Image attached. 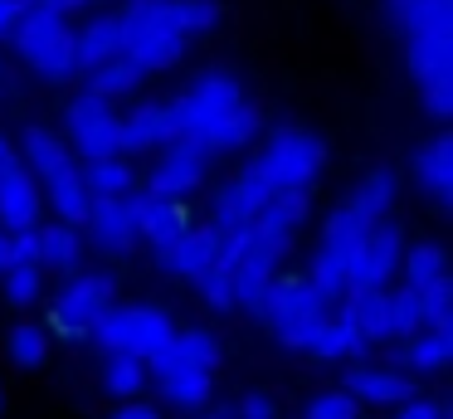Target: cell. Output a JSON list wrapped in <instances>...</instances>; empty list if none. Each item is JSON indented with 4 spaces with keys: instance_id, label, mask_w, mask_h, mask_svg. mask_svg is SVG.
<instances>
[{
    "instance_id": "6da1fadb",
    "label": "cell",
    "mask_w": 453,
    "mask_h": 419,
    "mask_svg": "<svg viewBox=\"0 0 453 419\" xmlns=\"http://www.w3.org/2000/svg\"><path fill=\"white\" fill-rule=\"evenodd\" d=\"M244 171L264 185L268 195L278 190H312L326 171V142L312 127H278L264 142V151H254L244 161Z\"/></svg>"
},
{
    "instance_id": "f6af8a7d",
    "label": "cell",
    "mask_w": 453,
    "mask_h": 419,
    "mask_svg": "<svg viewBox=\"0 0 453 419\" xmlns=\"http://www.w3.org/2000/svg\"><path fill=\"white\" fill-rule=\"evenodd\" d=\"M5 156H15V142L5 132H0V161H5Z\"/></svg>"
},
{
    "instance_id": "f546056e",
    "label": "cell",
    "mask_w": 453,
    "mask_h": 419,
    "mask_svg": "<svg viewBox=\"0 0 453 419\" xmlns=\"http://www.w3.org/2000/svg\"><path fill=\"white\" fill-rule=\"evenodd\" d=\"M5 356H11L15 370H40L50 361V327H40V322H15L5 331Z\"/></svg>"
},
{
    "instance_id": "ffe728a7",
    "label": "cell",
    "mask_w": 453,
    "mask_h": 419,
    "mask_svg": "<svg viewBox=\"0 0 453 419\" xmlns=\"http://www.w3.org/2000/svg\"><path fill=\"white\" fill-rule=\"evenodd\" d=\"M414 181L439 210H449V195H453V136L449 132H434L414 151Z\"/></svg>"
},
{
    "instance_id": "e0dca14e",
    "label": "cell",
    "mask_w": 453,
    "mask_h": 419,
    "mask_svg": "<svg viewBox=\"0 0 453 419\" xmlns=\"http://www.w3.org/2000/svg\"><path fill=\"white\" fill-rule=\"evenodd\" d=\"M380 361L410 370L414 380L443 376V370H449V361H453V331H443V327H419L414 337H404L400 346L380 351Z\"/></svg>"
},
{
    "instance_id": "d590c367",
    "label": "cell",
    "mask_w": 453,
    "mask_h": 419,
    "mask_svg": "<svg viewBox=\"0 0 453 419\" xmlns=\"http://www.w3.org/2000/svg\"><path fill=\"white\" fill-rule=\"evenodd\" d=\"M229 283H234V307L258 317L264 312V298H268V273H254V268H229Z\"/></svg>"
},
{
    "instance_id": "5bb4252c",
    "label": "cell",
    "mask_w": 453,
    "mask_h": 419,
    "mask_svg": "<svg viewBox=\"0 0 453 419\" xmlns=\"http://www.w3.org/2000/svg\"><path fill=\"white\" fill-rule=\"evenodd\" d=\"M44 195L35 185V175L25 171L20 151L0 161V229H25V224H40Z\"/></svg>"
},
{
    "instance_id": "b9f144b4",
    "label": "cell",
    "mask_w": 453,
    "mask_h": 419,
    "mask_svg": "<svg viewBox=\"0 0 453 419\" xmlns=\"http://www.w3.org/2000/svg\"><path fill=\"white\" fill-rule=\"evenodd\" d=\"M25 5H30V0H0V39H11V29H15V19L25 15Z\"/></svg>"
},
{
    "instance_id": "4dcf8cb0",
    "label": "cell",
    "mask_w": 453,
    "mask_h": 419,
    "mask_svg": "<svg viewBox=\"0 0 453 419\" xmlns=\"http://www.w3.org/2000/svg\"><path fill=\"white\" fill-rule=\"evenodd\" d=\"M385 307H390V341H404L424 327V302L414 288H385Z\"/></svg>"
},
{
    "instance_id": "cb8c5ba5",
    "label": "cell",
    "mask_w": 453,
    "mask_h": 419,
    "mask_svg": "<svg viewBox=\"0 0 453 419\" xmlns=\"http://www.w3.org/2000/svg\"><path fill=\"white\" fill-rule=\"evenodd\" d=\"M83 74H88L83 78V93H98V97H108V103H118V97L137 93V88L147 83V74H142L127 54H112V58H103V64L83 68Z\"/></svg>"
},
{
    "instance_id": "9c48e42d",
    "label": "cell",
    "mask_w": 453,
    "mask_h": 419,
    "mask_svg": "<svg viewBox=\"0 0 453 419\" xmlns=\"http://www.w3.org/2000/svg\"><path fill=\"white\" fill-rule=\"evenodd\" d=\"M400 253H404V229L395 220H375L361 234L351 253V268H346V292L356 288H390L395 273H400ZM342 292V298H346Z\"/></svg>"
},
{
    "instance_id": "f35d334b",
    "label": "cell",
    "mask_w": 453,
    "mask_h": 419,
    "mask_svg": "<svg viewBox=\"0 0 453 419\" xmlns=\"http://www.w3.org/2000/svg\"><path fill=\"white\" fill-rule=\"evenodd\" d=\"M234 419H278V400L268 390H244L234 400Z\"/></svg>"
},
{
    "instance_id": "bcb514c9",
    "label": "cell",
    "mask_w": 453,
    "mask_h": 419,
    "mask_svg": "<svg viewBox=\"0 0 453 419\" xmlns=\"http://www.w3.org/2000/svg\"><path fill=\"white\" fill-rule=\"evenodd\" d=\"M54 10H73V5H88V0H50Z\"/></svg>"
},
{
    "instance_id": "7bdbcfd3",
    "label": "cell",
    "mask_w": 453,
    "mask_h": 419,
    "mask_svg": "<svg viewBox=\"0 0 453 419\" xmlns=\"http://www.w3.org/2000/svg\"><path fill=\"white\" fill-rule=\"evenodd\" d=\"M186 419H234V405H215V400H210L205 409H196V415H186Z\"/></svg>"
},
{
    "instance_id": "e575fe53",
    "label": "cell",
    "mask_w": 453,
    "mask_h": 419,
    "mask_svg": "<svg viewBox=\"0 0 453 419\" xmlns=\"http://www.w3.org/2000/svg\"><path fill=\"white\" fill-rule=\"evenodd\" d=\"M171 346H176L186 361H196V366L219 370V337H215V331H205V327H186V331H176V337H171Z\"/></svg>"
},
{
    "instance_id": "7a4b0ae2",
    "label": "cell",
    "mask_w": 453,
    "mask_h": 419,
    "mask_svg": "<svg viewBox=\"0 0 453 419\" xmlns=\"http://www.w3.org/2000/svg\"><path fill=\"white\" fill-rule=\"evenodd\" d=\"M122 54L142 68V74H161L186 58L190 39L171 19V0H127L122 10Z\"/></svg>"
},
{
    "instance_id": "8fae6325",
    "label": "cell",
    "mask_w": 453,
    "mask_h": 419,
    "mask_svg": "<svg viewBox=\"0 0 453 419\" xmlns=\"http://www.w3.org/2000/svg\"><path fill=\"white\" fill-rule=\"evenodd\" d=\"M118 122H122L118 107L98 93H79L64 107V132L79 146L83 161H93V156H118Z\"/></svg>"
},
{
    "instance_id": "f1b7e54d",
    "label": "cell",
    "mask_w": 453,
    "mask_h": 419,
    "mask_svg": "<svg viewBox=\"0 0 453 419\" xmlns=\"http://www.w3.org/2000/svg\"><path fill=\"white\" fill-rule=\"evenodd\" d=\"M98 380H103V395L132 400V395H142V390H147V361L122 356V351H103Z\"/></svg>"
},
{
    "instance_id": "d4e9b609",
    "label": "cell",
    "mask_w": 453,
    "mask_h": 419,
    "mask_svg": "<svg viewBox=\"0 0 453 419\" xmlns=\"http://www.w3.org/2000/svg\"><path fill=\"white\" fill-rule=\"evenodd\" d=\"M112 54H122V19L118 15H93L83 29H73V58H79V68H93Z\"/></svg>"
},
{
    "instance_id": "4316f807",
    "label": "cell",
    "mask_w": 453,
    "mask_h": 419,
    "mask_svg": "<svg viewBox=\"0 0 453 419\" xmlns=\"http://www.w3.org/2000/svg\"><path fill=\"white\" fill-rule=\"evenodd\" d=\"M79 259H83V234H79V224H64V220L40 224V268L69 273V268H79Z\"/></svg>"
},
{
    "instance_id": "8992f818",
    "label": "cell",
    "mask_w": 453,
    "mask_h": 419,
    "mask_svg": "<svg viewBox=\"0 0 453 419\" xmlns=\"http://www.w3.org/2000/svg\"><path fill=\"white\" fill-rule=\"evenodd\" d=\"M249 93H244V78L229 74V68H205L196 83L186 88L180 97H171V117H176V136L186 142H200L219 117H229L234 107H244Z\"/></svg>"
},
{
    "instance_id": "ee69618b",
    "label": "cell",
    "mask_w": 453,
    "mask_h": 419,
    "mask_svg": "<svg viewBox=\"0 0 453 419\" xmlns=\"http://www.w3.org/2000/svg\"><path fill=\"white\" fill-rule=\"evenodd\" d=\"M11 268V229H0V273Z\"/></svg>"
},
{
    "instance_id": "7c38bea8",
    "label": "cell",
    "mask_w": 453,
    "mask_h": 419,
    "mask_svg": "<svg viewBox=\"0 0 453 419\" xmlns=\"http://www.w3.org/2000/svg\"><path fill=\"white\" fill-rule=\"evenodd\" d=\"M127 195H132V190H127ZM127 195H93V200H88V214H83V224H79V229H88L83 239H93V249L108 253V259H127V253L142 244Z\"/></svg>"
},
{
    "instance_id": "d6986e66",
    "label": "cell",
    "mask_w": 453,
    "mask_h": 419,
    "mask_svg": "<svg viewBox=\"0 0 453 419\" xmlns=\"http://www.w3.org/2000/svg\"><path fill=\"white\" fill-rule=\"evenodd\" d=\"M127 205H132V220H137V239L151 244V249L176 239V234H186L190 224H196L186 200H166V195L142 190V195H127Z\"/></svg>"
},
{
    "instance_id": "603a6c76",
    "label": "cell",
    "mask_w": 453,
    "mask_h": 419,
    "mask_svg": "<svg viewBox=\"0 0 453 419\" xmlns=\"http://www.w3.org/2000/svg\"><path fill=\"white\" fill-rule=\"evenodd\" d=\"M395 200H400V175H395L390 166H371V171L351 185V195H346V205H351V210H361L371 224L385 220V214L395 210Z\"/></svg>"
},
{
    "instance_id": "30bf717a",
    "label": "cell",
    "mask_w": 453,
    "mask_h": 419,
    "mask_svg": "<svg viewBox=\"0 0 453 419\" xmlns=\"http://www.w3.org/2000/svg\"><path fill=\"white\" fill-rule=\"evenodd\" d=\"M342 390L356 400V405L395 409V405H404L410 395H419V380H414L410 370L390 366V361H346Z\"/></svg>"
},
{
    "instance_id": "74e56055",
    "label": "cell",
    "mask_w": 453,
    "mask_h": 419,
    "mask_svg": "<svg viewBox=\"0 0 453 419\" xmlns=\"http://www.w3.org/2000/svg\"><path fill=\"white\" fill-rule=\"evenodd\" d=\"M303 419H361V405H356V400L346 395L342 385H336V390L312 395V405L303 409Z\"/></svg>"
},
{
    "instance_id": "83f0119b",
    "label": "cell",
    "mask_w": 453,
    "mask_h": 419,
    "mask_svg": "<svg viewBox=\"0 0 453 419\" xmlns=\"http://www.w3.org/2000/svg\"><path fill=\"white\" fill-rule=\"evenodd\" d=\"M79 181H83V190H88V200L93 195H127L132 185H137V171H132V161H122V151H118V156H93V161H83Z\"/></svg>"
},
{
    "instance_id": "60d3db41",
    "label": "cell",
    "mask_w": 453,
    "mask_h": 419,
    "mask_svg": "<svg viewBox=\"0 0 453 419\" xmlns=\"http://www.w3.org/2000/svg\"><path fill=\"white\" fill-rule=\"evenodd\" d=\"M108 419H166L161 415V405H151V400H118V405L108 409Z\"/></svg>"
},
{
    "instance_id": "ac0fdd59",
    "label": "cell",
    "mask_w": 453,
    "mask_h": 419,
    "mask_svg": "<svg viewBox=\"0 0 453 419\" xmlns=\"http://www.w3.org/2000/svg\"><path fill=\"white\" fill-rule=\"evenodd\" d=\"M166 142H176V117H171V103H137L118 122V151L122 156L161 151Z\"/></svg>"
},
{
    "instance_id": "ba28073f",
    "label": "cell",
    "mask_w": 453,
    "mask_h": 419,
    "mask_svg": "<svg viewBox=\"0 0 453 419\" xmlns=\"http://www.w3.org/2000/svg\"><path fill=\"white\" fill-rule=\"evenodd\" d=\"M147 376L157 380L161 405L180 409V415H196V409H205L210 395H215V370H210V366H196V361H186L176 346L157 351V356L147 361Z\"/></svg>"
},
{
    "instance_id": "7dc6e473",
    "label": "cell",
    "mask_w": 453,
    "mask_h": 419,
    "mask_svg": "<svg viewBox=\"0 0 453 419\" xmlns=\"http://www.w3.org/2000/svg\"><path fill=\"white\" fill-rule=\"evenodd\" d=\"M0 415H5V385H0Z\"/></svg>"
},
{
    "instance_id": "52a82bcc",
    "label": "cell",
    "mask_w": 453,
    "mask_h": 419,
    "mask_svg": "<svg viewBox=\"0 0 453 419\" xmlns=\"http://www.w3.org/2000/svg\"><path fill=\"white\" fill-rule=\"evenodd\" d=\"M118 302V283L108 273H79V278L64 283V292L54 298L50 312V331H59L64 341H88L93 322Z\"/></svg>"
},
{
    "instance_id": "2e32d148",
    "label": "cell",
    "mask_w": 453,
    "mask_h": 419,
    "mask_svg": "<svg viewBox=\"0 0 453 419\" xmlns=\"http://www.w3.org/2000/svg\"><path fill=\"white\" fill-rule=\"evenodd\" d=\"M268 205V190L254 181L249 171H239L234 181H225L215 190V200H210V229L215 234H239L254 224V214Z\"/></svg>"
},
{
    "instance_id": "3957f363",
    "label": "cell",
    "mask_w": 453,
    "mask_h": 419,
    "mask_svg": "<svg viewBox=\"0 0 453 419\" xmlns=\"http://www.w3.org/2000/svg\"><path fill=\"white\" fill-rule=\"evenodd\" d=\"M11 44L35 74L54 78V83L79 74L73 29H69V19H64V10H54L50 0H30V5H25V15L15 19V29H11Z\"/></svg>"
},
{
    "instance_id": "1f68e13d",
    "label": "cell",
    "mask_w": 453,
    "mask_h": 419,
    "mask_svg": "<svg viewBox=\"0 0 453 419\" xmlns=\"http://www.w3.org/2000/svg\"><path fill=\"white\" fill-rule=\"evenodd\" d=\"M219 15H225V5H219V0H171V19H176V29L186 39L210 35V29L219 25Z\"/></svg>"
},
{
    "instance_id": "277c9868",
    "label": "cell",
    "mask_w": 453,
    "mask_h": 419,
    "mask_svg": "<svg viewBox=\"0 0 453 419\" xmlns=\"http://www.w3.org/2000/svg\"><path fill=\"white\" fill-rule=\"evenodd\" d=\"M326 312H332V298H326L307 273H273L258 322H268V331H273L288 351H303Z\"/></svg>"
},
{
    "instance_id": "8d00e7d4",
    "label": "cell",
    "mask_w": 453,
    "mask_h": 419,
    "mask_svg": "<svg viewBox=\"0 0 453 419\" xmlns=\"http://www.w3.org/2000/svg\"><path fill=\"white\" fill-rule=\"evenodd\" d=\"M419 302H424V327L453 331V283H449V278H439L434 288H424Z\"/></svg>"
},
{
    "instance_id": "5b68a950",
    "label": "cell",
    "mask_w": 453,
    "mask_h": 419,
    "mask_svg": "<svg viewBox=\"0 0 453 419\" xmlns=\"http://www.w3.org/2000/svg\"><path fill=\"white\" fill-rule=\"evenodd\" d=\"M88 337L98 341L103 351H122V356L151 361L157 351L171 346V337H176V322H171V312L147 307V302H132V307H118V302H112V307L103 312L98 322H93Z\"/></svg>"
},
{
    "instance_id": "c3c4849f",
    "label": "cell",
    "mask_w": 453,
    "mask_h": 419,
    "mask_svg": "<svg viewBox=\"0 0 453 419\" xmlns=\"http://www.w3.org/2000/svg\"><path fill=\"white\" fill-rule=\"evenodd\" d=\"M0 83H5V74H0Z\"/></svg>"
},
{
    "instance_id": "d6a6232c",
    "label": "cell",
    "mask_w": 453,
    "mask_h": 419,
    "mask_svg": "<svg viewBox=\"0 0 453 419\" xmlns=\"http://www.w3.org/2000/svg\"><path fill=\"white\" fill-rule=\"evenodd\" d=\"M0 288H5V298L15 307H35L44 292V268L40 263H11V268L0 273Z\"/></svg>"
},
{
    "instance_id": "9a60e30c",
    "label": "cell",
    "mask_w": 453,
    "mask_h": 419,
    "mask_svg": "<svg viewBox=\"0 0 453 419\" xmlns=\"http://www.w3.org/2000/svg\"><path fill=\"white\" fill-rule=\"evenodd\" d=\"M219 253V234L210 229V224H190L186 234H176V239L157 244L151 249V259H157L161 273H171V278H196V273H205L210 263H215Z\"/></svg>"
},
{
    "instance_id": "484cf974",
    "label": "cell",
    "mask_w": 453,
    "mask_h": 419,
    "mask_svg": "<svg viewBox=\"0 0 453 419\" xmlns=\"http://www.w3.org/2000/svg\"><path fill=\"white\" fill-rule=\"evenodd\" d=\"M400 273H404V288L424 292L434 288L439 278H449V249L439 239H419L400 253Z\"/></svg>"
},
{
    "instance_id": "ab89813d",
    "label": "cell",
    "mask_w": 453,
    "mask_h": 419,
    "mask_svg": "<svg viewBox=\"0 0 453 419\" xmlns=\"http://www.w3.org/2000/svg\"><path fill=\"white\" fill-rule=\"evenodd\" d=\"M11 263H40V224L11 229Z\"/></svg>"
},
{
    "instance_id": "44dd1931",
    "label": "cell",
    "mask_w": 453,
    "mask_h": 419,
    "mask_svg": "<svg viewBox=\"0 0 453 419\" xmlns=\"http://www.w3.org/2000/svg\"><path fill=\"white\" fill-rule=\"evenodd\" d=\"M303 351H307V356H317V361H326V366H336V361L365 356V341H361V331L351 327L346 312H326V317L317 322V331L307 337Z\"/></svg>"
},
{
    "instance_id": "4fadbf2b",
    "label": "cell",
    "mask_w": 453,
    "mask_h": 419,
    "mask_svg": "<svg viewBox=\"0 0 453 419\" xmlns=\"http://www.w3.org/2000/svg\"><path fill=\"white\" fill-rule=\"evenodd\" d=\"M205 171H210V156L200 151L196 142L176 136V142L161 146V161L151 166L147 190L151 195H166V200H186L190 190H200V185H205Z\"/></svg>"
},
{
    "instance_id": "7402d4cb",
    "label": "cell",
    "mask_w": 453,
    "mask_h": 419,
    "mask_svg": "<svg viewBox=\"0 0 453 419\" xmlns=\"http://www.w3.org/2000/svg\"><path fill=\"white\" fill-rule=\"evenodd\" d=\"M346 317L361 331L365 346H390V307H385V288H356L346 292Z\"/></svg>"
},
{
    "instance_id": "836d02e7",
    "label": "cell",
    "mask_w": 453,
    "mask_h": 419,
    "mask_svg": "<svg viewBox=\"0 0 453 419\" xmlns=\"http://www.w3.org/2000/svg\"><path fill=\"white\" fill-rule=\"evenodd\" d=\"M196 292H200V302H205L210 312H234V283H229V268L225 263H210L205 273H196Z\"/></svg>"
}]
</instances>
